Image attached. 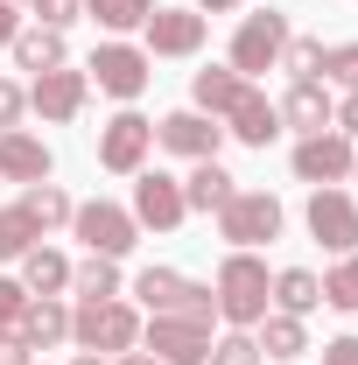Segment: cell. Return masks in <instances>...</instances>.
Returning a JSON list of instances; mask_svg holds the SVG:
<instances>
[{
    "label": "cell",
    "instance_id": "41",
    "mask_svg": "<svg viewBox=\"0 0 358 365\" xmlns=\"http://www.w3.org/2000/svg\"><path fill=\"white\" fill-rule=\"evenodd\" d=\"M113 365H155V359H148V351H140V344H134V351H120V359H113Z\"/></svg>",
    "mask_w": 358,
    "mask_h": 365
},
{
    "label": "cell",
    "instance_id": "3",
    "mask_svg": "<svg viewBox=\"0 0 358 365\" xmlns=\"http://www.w3.org/2000/svg\"><path fill=\"white\" fill-rule=\"evenodd\" d=\"M71 337L85 344V351H98V359H120V351H134L140 344V309L134 302H78L71 309Z\"/></svg>",
    "mask_w": 358,
    "mask_h": 365
},
{
    "label": "cell",
    "instance_id": "31",
    "mask_svg": "<svg viewBox=\"0 0 358 365\" xmlns=\"http://www.w3.org/2000/svg\"><path fill=\"white\" fill-rule=\"evenodd\" d=\"M316 78L358 91V43H330V49H323V63H316Z\"/></svg>",
    "mask_w": 358,
    "mask_h": 365
},
{
    "label": "cell",
    "instance_id": "13",
    "mask_svg": "<svg viewBox=\"0 0 358 365\" xmlns=\"http://www.w3.org/2000/svg\"><path fill=\"white\" fill-rule=\"evenodd\" d=\"M218 140H225V127L211 120V113H197V106L155 120V148H169V155H183V162H218Z\"/></svg>",
    "mask_w": 358,
    "mask_h": 365
},
{
    "label": "cell",
    "instance_id": "16",
    "mask_svg": "<svg viewBox=\"0 0 358 365\" xmlns=\"http://www.w3.org/2000/svg\"><path fill=\"white\" fill-rule=\"evenodd\" d=\"M218 127H225L232 140H246V148H274V140H281V106H274L260 85H246L239 98H232V113H225Z\"/></svg>",
    "mask_w": 358,
    "mask_h": 365
},
{
    "label": "cell",
    "instance_id": "35",
    "mask_svg": "<svg viewBox=\"0 0 358 365\" xmlns=\"http://www.w3.org/2000/svg\"><path fill=\"white\" fill-rule=\"evenodd\" d=\"M21 113H29V91L14 85V78H0V134H14V127H21Z\"/></svg>",
    "mask_w": 358,
    "mask_h": 365
},
{
    "label": "cell",
    "instance_id": "14",
    "mask_svg": "<svg viewBox=\"0 0 358 365\" xmlns=\"http://www.w3.org/2000/svg\"><path fill=\"white\" fill-rule=\"evenodd\" d=\"M85 98H91V78L71 71V63H56V71H43V78L29 85V106L43 113V127H71V120L85 113Z\"/></svg>",
    "mask_w": 358,
    "mask_h": 365
},
{
    "label": "cell",
    "instance_id": "39",
    "mask_svg": "<svg viewBox=\"0 0 358 365\" xmlns=\"http://www.w3.org/2000/svg\"><path fill=\"white\" fill-rule=\"evenodd\" d=\"M14 36H21V7H14V0H0V49L14 43Z\"/></svg>",
    "mask_w": 358,
    "mask_h": 365
},
{
    "label": "cell",
    "instance_id": "7",
    "mask_svg": "<svg viewBox=\"0 0 358 365\" xmlns=\"http://www.w3.org/2000/svg\"><path fill=\"white\" fill-rule=\"evenodd\" d=\"M310 239L323 246V253H358V197L352 190H337V182H323V190H310Z\"/></svg>",
    "mask_w": 358,
    "mask_h": 365
},
{
    "label": "cell",
    "instance_id": "23",
    "mask_svg": "<svg viewBox=\"0 0 358 365\" xmlns=\"http://www.w3.org/2000/svg\"><path fill=\"white\" fill-rule=\"evenodd\" d=\"M232 190H239V176H225L218 162H190V176H183V204H190V211H225Z\"/></svg>",
    "mask_w": 358,
    "mask_h": 365
},
{
    "label": "cell",
    "instance_id": "45",
    "mask_svg": "<svg viewBox=\"0 0 358 365\" xmlns=\"http://www.w3.org/2000/svg\"><path fill=\"white\" fill-rule=\"evenodd\" d=\"M267 365H288V359H267Z\"/></svg>",
    "mask_w": 358,
    "mask_h": 365
},
{
    "label": "cell",
    "instance_id": "34",
    "mask_svg": "<svg viewBox=\"0 0 358 365\" xmlns=\"http://www.w3.org/2000/svg\"><path fill=\"white\" fill-rule=\"evenodd\" d=\"M316 63H323V43H316V36H288V49H281V71L316 78Z\"/></svg>",
    "mask_w": 358,
    "mask_h": 365
},
{
    "label": "cell",
    "instance_id": "1",
    "mask_svg": "<svg viewBox=\"0 0 358 365\" xmlns=\"http://www.w3.org/2000/svg\"><path fill=\"white\" fill-rule=\"evenodd\" d=\"M211 295H218V317L232 323V330H253V323L274 309V274H267L260 253H225Z\"/></svg>",
    "mask_w": 358,
    "mask_h": 365
},
{
    "label": "cell",
    "instance_id": "43",
    "mask_svg": "<svg viewBox=\"0 0 358 365\" xmlns=\"http://www.w3.org/2000/svg\"><path fill=\"white\" fill-rule=\"evenodd\" d=\"M71 365H113V359H98V351H78V359H71Z\"/></svg>",
    "mask_w": 358,
    "mask_h": 365
},
{
    "label": "cell",
    "instance_id": "20",
    "mask_svg": "<svg viewBox=\"0 0 358 365\" xmlns=\"http://www.w3.org/2000/svg\"><path fill=\"white\" fill-rule=\"evenodd\" d=\"M7 56H14V71H36V78H43V71H56V63H71L63 29H43V21H36V29H21V36L7 43Z\"/></svg>",
    "mask_w": 358,
    "mask_h": 365
},
{
    "label": "cell",
    "instance_id": "32",
    "mask_svg": "<svg viewBox=\"0 0 358 365\" xmlns=\"http://www.w3.org/2000/svg\"><path fill=\"white\" fill-rule=\"evenodd\" d=\"M204 365H267V359H260L253 330H232V337H211V359Z\"/></svg>",
    "mask_w": 358,
    "mask_h": 365
},
{
    "label": "cell",
    "instance_id": "19",
    "mask_svg": "<svg viewBox=\"0 0 358 365\" xmlns=\"http://www.w3.org/2000/svg\"><path fill=\"white\" fill-rule=\"evenodd\" d=\"M330 120H337V98H330V85H316V78H295V85H288V98H281V127L323 134Z\"/></svg>",
    "mask_w": 358,
    "mask_h": 365
},
{
    "label": "cell",
    "instance_id": "44",
    "mask_svg": "<svg viewBox=\"0 0 358 365\" xmlns=\"http://www.w3.org/2000/svg\"><path fill=\"white\" fill-rule=\"evenodd\" d=\"M352 182H358V155H352Z\"/></svg>",
    "mask_w": 358,
    "mask_h": 365
},
{
    "label": "cell",
    "instance_id": "11",
    "mask_svg": "<svg viewBox=\"0 0 358 365\" xmlns=\"http://www.w3.org/2000/svg\"><path fill=\"white\" fill-rule=\"evenodd\" d=\"M352 140L337 134V127H323V134H302L295 140V182H310V190H323V182H352Z\"/></svg>",
    "mask_w": 358,
    "mask_h": 365
},
{
    "label": "cell",
    "instance_id": "4",
    "mask_svg": "<svg viewBox=\"0 0 358 365\" xmlns=\"http://www.w3.org/2000/svg\"><path fill=\"white\" fill-rule=\"evenodd\" d=\"M281 197L274 190H232V204L218 211V239L232 246V253H253V246H267V239H281Z\"/></svg>",
    "mask_w": 358,
    "mask_h": 365
},
{
    "label": "cell",
    "instance_id": "27",
    "mask_svg": "<svg viewBox=\"0 0 358 365\" xmlns=\"http://www.w3.org/2000/svg\"><path fill=\"white\" fill-rule=\"evenodd\" d=\"M71 288H78V302H113V295H120V260L85 253V260L71 267Z\"/></svg>",
    "mask_w": 358,
    "mask_h": 365
},
{
    "label": "cell",
    "instance_id": "38",
    "mask_svg": "<svg viewBox=\"0 0 358 365\" xmlns=\"http://www.w3.org/2000/svg\"><path fill=\"white\" fill-rule=\"evenodd\" d=\"M330 127H337V134H344V140H358V91H352V98H344V106H337V120H330Z\"/></svg>",
    "mask_w": 358,
    "mask_h": 365
},
{
    "label": "cell",
    "instance_id": "5",
    "mask_svg": "<svg viewBox=\"0 0 358 365\" xmlns=\"http://www.w3.org/2000/svg\"><path fill=\"white\" fill-rule=\"evenodd\" d=\"M71 232L85 239V253H98V260H127L140 246V225L127 204H106V197H91V204H78L71 211Z\"/></svg>",
    "mask_w": 358,
    "mask_h": 365
},
{
    "label": "cell",
    "instance_id": "6",
    "mask_svg": "<svg viewBox=\"0 0 358 365\" xmlns=\"http://www.w3.org/2000/svg\"><path fill=\"white\" fill-rule=\"evenodd\" d=\"M85 78L106 91V98L134 106L140 91H148V78H155V56L134 49V43H98V49H91V63H85Z\"/></svg>",
    "mask_w": 358,
    "mask_h": 365
},
{
    "label": "cell",
    "instance_id": "37",
    "mask_svg": "<svg viewBox=\"0 0 358 365\" xmlns=\"http://www.w3.org/2000/svg\"><path fill=\"white\" fill-rule=\"evenodd\" d=\"M323 365H358V337H330L323 344Z\"/></svg>",
    "mask_w": 358,
    "mask_h": 365
},
{
    "label": "cell",
    "instance_id": "8",
    "mask_svg": "<svg viewBox=\"0 0 358 365\" xmlns=\"http://www.w3.org/2000/svg\"><path fill=\"white\" fill-rule=\"evenodd\" d=\"M288 14H246L239 21V36H232V71L239 78H260V71H281V49H288Z\"/></svg>",
    "mask_w": 358,
    "mask_h": 365
},
{
    "label": "cell",
    "instance_id": "18",
    "mask_svg": "<svg viewBox=\"0 0 358 365\" xmlns=\"http://www.w3.org/2000/svg\"><path fill=\"white\" fill-rule=\"evenodd\" d=\"M63 337H71L63 295H29V309H21V323H14V344L36 359V351H49V344H63Z\"/></svg>",
    "mask_w": 358,
    "mask_h": 365
},
{
    "label": "cell",
    "instance_id": "42",
    "mask_svg": "<svg viewBox=\"0 0 358 365\" xmlns=\"http://www.w3.org/2000/svg\"><path fill=\"white\" fill-rule=\"evenodd\" d=\"M0 365H36V359H29V351H0Z\"/></svg>",
    "mask_w": 358,
    "mask_h": 365
},
{
    "label": "cell",
    "instance_id": "29",
    "mask_svg": "<svg viewBox=\"0 0 358 365\" xmlns=\"http://www.w3.org/2000/svg\"><path fill=\"white\" fill-rule=\"evenodd\" d=\"M323 302H330V309H344V317H358V253H344L337 267L323 274Z\"/></svg>",
    "mask_w": 358,
    "mask_h": 365
},
{
    "label": "cell",
    "instance_id": "30",
    "mask_svg": "<svg viewBox=\"0 0 358 365\" xmlns=\"http://www.w3.org/2000/svg\"><path fill=\"white\" fill-rule=\"evenodd\" d=\"M36 239H43V232H36V218H29L21 204H7V211H0V260H21Z\"/></svg>",
    "mask_w": 358,
    "mask_h": 365
},
{
    "label": "cell",
    "instance_id": "25",
    "mask_svg": "<svg viewBox=\"0 0 358 365\" xmlns=\"http://www.w3.org/2000/svg\"><path fill=\"white\" fill-rule=\"evenodd\" d=\"M316 302H323V274H310V267H281V274H274V309L310 317Z\"/></svg>",
    "mask_w": 358,
    "mask_h": 365
},
{
    "label": "cell",
    "instance_id": "10",
    "mask_svg": "<svg viewBox=\"0 0 358 365\" xmlns=\"http://www.w3.org/2000/svg\"><path fill=\"white\" fill-rule=\"evenodd\" d=\"M140 344H148L155 365H204V359H211V323H197V317H155L148 330H140Z\"/></svg>",
    "mask_w": 358,
    "mask_h": 365
},
{
    "label": "cell",
    "instance_id": "17",
    "mask_svg": "<svg viewBox=\"0 0 358 365\" xmlns=\"http://www.w3.org/2000/svg\"><path fill=\"white\" fill-rule=\"evenodd\" d=\"M49 169H56V155H49L43 134H29V127H14V134H0V182H49Z\"/></svg>",
    "mask_w": 358,
    "mask_h": 365
},
{
    "label": "cell",
    "instance_id": "40",
    "mask_svg": "<svg viewBox=\"0 0 358 365\" xmlns=\"http://www.w3.org/2000/svg\"><path fill=\"white\" fill-rule=\"evenodd\" d=\"M246 0H197V14H239Z\"/></svg>",
    "mask_w": 358,
    "mask_h": 365
},
{
    "label": "cell",
    "instance_id": "46",
    "mask_svg": "<svg viewBox=\"0 0 358 365\" xmlns=\"http://www.w3.org/2000/svg\"><path fill=\"white\" fill-rule=\"evenodd\" d=\"M14 7H21V0H14ZM29 7H36V0H29Z\"/></svg>",
    "mask_w": 358,
    "mask_h": 365
},
{
    "label": "cell",
    "instance_id": "28",
    "mask_svg": "<svg viewBox=\"0 0 358 365\" xmlns=\"http://www.w3.org/2000/svg\"><path fill=\"white\" fill-rule=\"evenodd\" d=\"M85 14L98 21V29H113V36H120V29H140V21L155 14V0H85Z\"/></svg>",
    "mask_w": 358,
    "mask_h": 365
},
{
    "label": "cell",
    "instance_id": "22",
    "mask_svg": "<svg viewBox=\"0 0 358 365\" xmlns=\"http://www.w3.org/2000/svg\"><path fill=\"white\" fill-rule=\"evenodd\" d=\"M246 85H253V78H239L232 63H211V71H197V78H190V106H197V113H211V120H225V113H232V98H239Z\"/></svg>",
    "mask_w": 358,
    "mask_h": 365
},
{
    "label": "cell",
    "instance_id": "24",
    "mask_svg": "<svg viewBox=\"0 0 358 365\" xmlns=\"http://www.w3.org/2000/svg\"><path fill=\"white\" fill-rule=\"evenodd\" d=\"M21 288H29V295H63V288H71V260L36 239V246L21 253Z\"/></svg>",
    "mask_w": 358,
    "mask_h": 365
},
{
    "label": "cell",
    "instance_id": "9",
    "mask_svg": "<svg viewBox=\"0 0 358 365\" xmlns=\"http://www.w3.org/2000/svg\"><path fill=\"white\" fill-rule=\"evenodd\" d=\"M148 148H155V120L148 113H113L106 127H98V169H113V176H140L148 169Z\"/></svg>",
    "mask_w": 358,
    "mask_h": 365
},
{
    "label": "cell",
    "instance_id": "36",
    "mask_svg": "<svg viewBox=\"0 0 358 365\" xmlns=\"http://www.w3.org/2000/svg\"><path fill=\"white\" fill-rule=\"evenodd\" d=\"M78 14H85V0H36V21L43 29H71Z\"/></svg>",
    "mask_w": 358,
    "mask_h": 365
},
{
    "label": "cell",
    "instance_id": "26",
    "mask_svg": "<svg viewBox=\"0 0 358 365\" xmlns=\"http://www.w3.org/2000/svg\"><path fill=\"white\" fill-rule=\"evenodd\" d=\"M21 211L36 218V232H49V225H71V211H78V204H71V190H63V182H29V190H21Z\"/></svg>",
    "mask_w": 358,
    "mask_h": 365
},
{
    "label": "cell",
    "instance_id": "2",
    "mask_svg": "<svg viewBox=\"0 0 358 365\" xmlns=\"http://www.w3.org/2000/svg\"><path fill=\"white\" fill-rule=\"evenodd\" d=\"M134 295H140V309H148V317H197V323L218 317V295H211L204 281L176 274V267H140V274H134Z\"/></svg>",
    "mask_w": 358,
    "mask_h": 365
},
{
    "label": "cell",
    "instance_id": "12",
    "mask_svg": "<svg viewBox=\"0 0 358 365\" xmlns=\"http://www.w3.org/2000/svg\"><path fill=\"white\" fill-rule=\"evenodd\" d=\"M134 225L140 232H176L190 218V204H183V176H162V169H140L134 176Z\"/></svg>",
    "mask_w": 358,
    "mask_h": 365
},
{
    "label": "cell",
    "instance_id": "33",
    "mask_svg": "<svg viewBox=\"0 0 358 365\" xmlns=\"http://www.w3.org/2000/svg\"><path fill=\"white\" fill-rule=\"evenodd\" d=\"M21 309H29V288H21V281H0V351H21V344H14Z\"/></svg>",
    "mask_w": 358,
    "mask_h": 365
},
{
    "label": "cell",
    "instance_id": "21",
    "mask_svg": "<svg viewBox=\"0 0 358 365\" xmlns=\"http://www.w3.org/2000/svg\"><path fill=\"white\" fill-rule=\"evenodd\" d=\"M253 344H260V359H302L310 351V330H302V317H288V309H267V317L253 323Z\"/></svg>",
    "mask_w": 358,
    "mask_h": 365
},
{
    "label": "cell",
    "instance_id": "15",
    "mask_svg": "<svg viewBox=\"0 0 358 365\" xmlns=\"http://www.w3.org/2000/svg\"><path fill=\"white\" fill-rule=\"evenodd\" d=\"M140 36H148V56H197L204 49V14L197 7H155L140 21Z\"/></svg>",
    "mask_w": 358,
    "mask_h": 365
}]
</instances>
